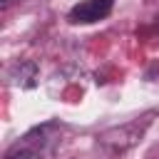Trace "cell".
<instances>
[{"mask_svg": "<svg viewBox=\"0 0 159 159\" xmlns=\"http://www.w3.org/2000/svg\"><path fill=\"white\" fill-rule=\"evenodd\" d=\"M149 127V119H134V122H127V124H122V127H112V129H107V132H102L99 134V142L104 144V147H109V149H114V152H124V149H129V147H134L142 137H144V129Z\"/></svg>", "mask_w": 159, "mask_h": 159, "instance_id": "obj_1", "label": "cell"}, {"mask_svg": "<svg viewBox=\"0 0 159 159\" xmlns=\"http://www.w3.org/2000/svg\"><path fill=\"white\" fill-rule=\"evenodd\" d=\"M112 7H114V0H82L67 12V20L72 25H92L104 20L112 12Z\"/></svg>", "mask_w": 159, "mask_h": 159, "instance_id": "obj_2", "label": "cell"}, {"mask_svg": "<svg viewBox=\"0 0 159 159\" xmlns=\"http://www.w3.org/2000/svg\"><path fill=\"white\" fill-rule=\"evenodd\" d=\"M7 77H10V82H12L15 87H20V89H30V87L37 84V77H40L37 62H35V60H17V62L10 67Z\"/></svg>", "mask_w": 159, "mask_h": 159, "instance_id": "obj_3", "label": "cell"}, {"mask_svg": "<svg viewBox=\"0 0 159 159\" xmlns=\"http://www.w3.org/2000/svg\"><path fill=\"white\" fill-rule=\"evenodd\" d=\"M17 0H2V10H7V7H12Z\"/></svg>", "mask_w": 159, "mask_h": 159, "instance_id": "obj_4", "label": "cell"}]
</instances>
